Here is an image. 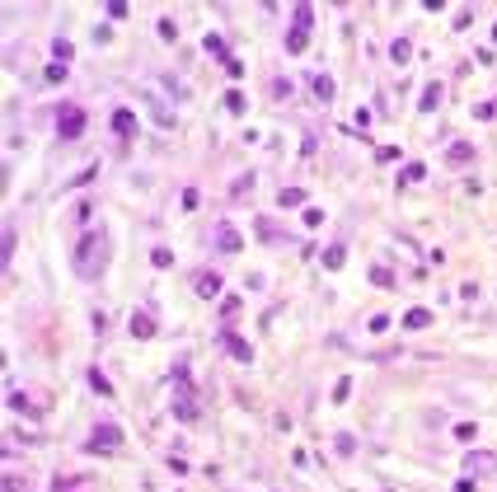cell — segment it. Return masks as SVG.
Here are the masks:
<instances>
[{
  "label": "cell",
  "instance_id": "cell-1",
  "mask_svg": "<svg viewBox=\"0 0 497 492\" xmlns=\"http://www.w3.org/2000/svg\"><path fill=\"white\" fill-rule=\"evenodd\" d=\"M71 262H76V272H80L85 281L104 277V267H108V234H104V230H99V234H85Z\"/></svg>",
  "mask_w": 497,
  "mask_h": 492
},
{
  "label": "cell",
  "instance_id": "cell-2",
  "mask_svg": "<svg viewBox=\"0 0 497 492\" xmlns=\"http://www.w3.org/2000/svg\"><path fill=\"white\" fill-rule=\"evenodd\" d=\"M310 24H314V5H310V0H300V5L291 10V33H286V52H291V57L305 52V43H310Z\"/></svg>",
  "mask_w": 497,
  "mask_h": 492
},
{
  "label": "cell",
  "instance_id": "cell-3",
  "mask_svg": "<svg viewBox=\"0 0 497 492\" xmlns=\"http://www.w3.org/2000/svg\"><path fill=\"white\" fill-rule=\"evenodd\" d=\"M174 380H178V399H174V413L183 417V422H192V417H197V399H192V385H188V366H183V361L174 366Z\"/></svg>",
  "mask_w": 497,
  "mask_h": 492
},
{
  "label": "cell",
  "instance_id": "cell-4",
  "mask_svg": "<svg viewBox=\"0 0 497 492\" xmlns=\"http://www.w3.org/2000/svg\"><path fill=\"white\" fill-rule=\"evenodd\" d=\"M80 132H85V113H80L76 104H62V108H57V136H62V141H76Z\"/></svg>",
  "mask_w": 497,
  "mask_h": 492
},
{
  "label": "cell",
  "instance_id": "cell-5",
  "mask_svg": "<svg viewBox=\"0 0 497 492\" xmlns=\"http://www.w3.org/2000/svg\"><path fill=\"white\" fill-rule=\"evenodd\" d=\"M493 474H497V455L493 450H469L465 455V478L479 483V478H493Z\"/></svg>",
  "mask_w": 497,
  "mask_h": 492
},
{
  "label": "cell",
  "instance_id": "cell-6",
  "mask_svg": "<svg viewBox=\"0 0 497 492\" xmlns=\"http://www.w3.org/2000/svg\"><path fill=\"white\" fill-rule=\"evenodd\" d=\"M118 446H122V427L118 422H99L90 436V450H118Z\"/></svg>",
  "mask_w": 497,
  "mask_h": 492
},
{
  "label": "cell",
  "instance_id": "cell-7",
  "mask_svg": "<svg viewBox=\"0 0 497 492\" xmlns=\"http://www.w3.org/2000/svg\"><path fill=\"white\" fill-rule=\"evenodd\" d=\"M127 333H132V338H141V342H150V338H155V319H150L146 309H132V319H127Z\"/></svg>",
  "mask_w": 497,
  "mask_h": 492
},
{
  "label": "cell",
  "instance_id": "cell-8",
  "mask_svg": "<svg viewBox=\"0 0 497 492\" xmlns=\"http://www.w3.org/2000/svg\"><path fill=\"white\" fill-rule=\"evenodd\" d=\"M216 248H220V253H239V248H244V239H239V230H234L230 220H220V225H216Z\"/></svg>",
  "mask_w": 497,
  "mask_h": 492
},
{
  "label": "cell",
  "instance_id": "cell-9",
  "mask_svg": "<svg viewBox=\"0 0 497 492\" xmlns=\"http://www.w3.org/2000/svg\"><path fill=\"white\" fill-rule=\"evenodd\" d=\"M220 342H225V352H230L234 361H244V366H248V361H253V347H248L244 338H234L230 328H225V333H220Z\"/></svg>",
  "mask_w": 497,
  "mask_h": 492
},
{
  "label": "cell",
  "instance_id": "cell-10",
  "mask_svg": "<svg viewBox=\"0 0 497 492\" xmlns=\"http://www.w3.org/2000/svg\"><path fill=\"white\" fill-rule=\"evenodd\" d=\"M192 286H197V295H202V300H216V295H220V272H197V281H192Z\"/></svg>",
  "mask_w": 497,
  "mask_h": 492
},
{
  "label": "cell",
  "instance_id": "cell-11",
  "mask_svg": "<svg viewBox=\"0 0 497 492\" xmlns=\"http://www.w3.org/2000/svg\"><path fill=\"white\" fill-rule=\"evenodd\" d=\"M113 132H118V136H132V132H136V113L118 108V113H113Z\"/></svg>",
  "mask_w": 497,
  "mask_h": 492
},
{
  "label": "cell",
  "instance_id": "cell-12",
  "mask_svg": "<svg viewBox=\"0 0 497 492\" xmlns=\"http://www.w3.org/2000/svg\"><path fill=\"white\" fill-rule=\"evenodd\" d=\"M441 99H446V90H441V85H427V90H422V113H436V108H441Z\"/></svg>",
  "mask_w": 497,
  "mask_h": 492
},
{
  "label": "cell",
  "instance_id": "cell-13",
  "mask_svg": "<svg viewBox=\"0 0 497 492\" xmlns=\"http://www.w3.org/2000/svg\"><path fill=\"white\" fill-rule=\"evenodd\" d=\"M446 160H451V164H469V160H474V146H469V141H455L451 150H446Z\"/></svg>",
  "mask_w": 497,
  "mask_h": 492
},
{
  "label": "cell",
  "instance_id": "cell-14",
  "mask_svg": "<svg viewBox=\"0 0 497 492\" xmlns=\"http://www.w3.org/2000/svg\"><path fill=\"white\" fill-rule=\"evenodd\" d=\"M310 90H314L319 104H328V99H333V80H328V76H310Z\"/></svg>",
  "mask_w": 497,
  "mask_h": 492
},
{
  "label": "cell",
  "instance_id": "cell-15",
  "mask_svg": "<svg viewBox=\"0 0 497 492\" xmlns=\"http://www.w3.org/2000/svg\"><path fill=\"white\" fill-rule=\"evenodd\" d=\"M389 57H394V66H404L408 57H413V43H408V38H394V43H389Z\"/></svg>",
  "mask_w": 497,
  "mask_h": 492
},
{
  "label": "cell",
  "instance_id": "cell-16",
  "mask_svg": "<svg viewBox=\"0 0 497 492\" xmlns=\"http://www.w3.org/2000/svg\"><path fill=\"white\" fill-rule=\"evenodd\" d=\"M10 408H15V413H33V417H38V403H33L29 394H19V389H10Z\"/></svg>",
  "mask_w": 497,
  "mask_h": 492
},
{
  "label": "cell",
  "instance_id": "cell-17",
  "mask_svg": "<svg viewBox=\"0 0 497 492\" xmlns=\"http://www.w3.org/2000/svg\"><path fill=\"white\" fill-rule=\"evenodd\" d=\"M300 202H305L300 188H281V192H277V206H281V211H286V206H300Z\"/></svg>",
  "mask_w": 497,
  "mask_h": 492
},
{
  "label": "cell",
  "instance_id": "cell-18",
  "mask_svg": "<svg viewBox=\"0 0 497 492\" xmlns=\"http://www.w3.org/2000/svg\"><path fill=\"white\" fill-rule=\"evenodd\" d=\"M432 323V309H408L404 314V328H427Z\"/></svg>",
  "mask_w": 497,
  "mask_h": 492
},
{
  "label": "cell",
  "instance_id": "cell-19",
  "mask_svg": "<svg viewBox=\"0 0 497 492\" xmlns=\"http://www.w3.org/2000/svg\"><path fill=\"white\" fill-rule=\"evenodd\" d=\"M342 262H347V248H342V244L324 248V267H342Z\"/></svg>",
  "mask_w": 497,
  "mask_h": 492
},
{
  "label": "cell",
  "instance_id": "cell-20",
  "mask_svg": "<svg viewBox=\"0 0 497 492\" xmlns=\"http://www.w3.org/2000/svg\"><path fill=\"white\" fill-rule=\"evenodd\" d=\"M155 29H160V38H164V43H174V38H178V24H174V19H169V15L160 19Z\"/></svg>",
  "mask_w": 497,
  "mask_h": 492
},
{
  "label": "cell",
  "instance_id": "cell-21",
  "mask_svg": "<svg viewBox=\"0 0 497 492\" xmlns=\"http://www.w3.org/2000/svg\"><path fill=\"white\" fill-rule=\"evenodd\" d=\"M52 57H57V66H66V62H71V43L57 38V43H52Z\"/></svg>",
  "mask_w": 497,
  "mask_h": 492
},
{
  "label": "cell",
  "instance_id": "cell-22",
  "mask_svg": "<svg viewBox=\"0 0 497 492\" xmlns=\"http://www.w3.org/2000/svg\"><path fill=\"white\" fill-rule=\"evenodd\" d=\"M422 178H427V169H422V164H408V169L399 174V183H422Z\"/></svg>",
  "mask_w": 497,
  "mask_h": 492
},
{
  "label": "cell",
  "instance_id": "cell-23",
  "mask_svg": "<svg viewBox=\"0 0 497 492\" xmlns=\"http://www.w3.org/2000/svg\"><path fill=\"white\" fill-rule=\"evenodd\" d=\"M225 108H230V113H244V94L230 90V94H225Z\"/></svg>",
  "mask_w": 497,
  "mask_h": 492
},
{
  "label": "cell",
  "instance_id": "cell-24",
  "mask_svg": "<svg viewBox=\"0 0 497 492\" xmlns=\"http://www.w3.org/2000/svg\"><path fill=\"white\" fill-rule=\"evenodd\" d=\"M371 281H375V286H394V277H389V267H371Z\"/></svg>",
  "mask_w": 497,
  "mask_h": 492
},
{
  "label": "cell",
  "instance_id": "cell-25",
  "mask_svg": "<svg viewBox=\"0 0 497 492\" xmlns=\"http://www.w3.org/2000/svg\"><path fill=\"white\" fill-rule=\"evenodd\" d=\"M90 385L99 389V394H113V385H108V380H104V375H99V370H90Z\"/></svg>",
  "mask_w": 497,
  "mask_h": 492
},
{
  "label": "cell",
  "instance_id": "cell-26",
  "mask_svg": "<svg viewBox=\"0 0 497 492\" xmlns=\"http://www.w3.org/2000/svg\"><path fill=\"white\" fill-rule=\"evenodd\" d=\"M150 262H155V267H169L174 253H169V248H155V253H150Z\"/></svg>",
  "mask_w": 497,
  "mask_h": 492
},
{
  "label": "cell",
  "instance_id": "cell-27",
  "mask_svg": "<svg viewBox=\"0 0 497 492\" xmlns=\"http://www.w3.org/2000/svg\"><path fill=\"white\" fill-rule=\"evenodd\" d=\"M474 113H479L483 122H488V118H493V113H497V99H488V104H479V108H474Z\"/></svg>",
  "mask_w": 497,
  "mask_h": 492
},
{
  "label": "cell",
  "instance_id": "cell-28",
  "mask_svg": "<svg viewBox=\"0 0 497 492\" xmlns=\"http://www.w3.org/2000/svg\"><path fill=\"white\" fill-rule=\"evenodd\" d=\"M5 492H19V478L15 474H5Z\"/></svg>",
  "mask_w": 497,
  "mask_h": 492
},
{
  "label": "cell",
  "instance_id": "cell-29",
  "mask_svg": "<svg viewBox=\"0 0 497 492\" xmlns=\"http://www.w3.org/2000/svg\"><path fill=\"white\" fill-rule=\"evenodd\" d=\"M493 43H497V24H493Z\"/></svg>",
  "mask_w": 497,
  "mask_h": 492
}]
</instances>
